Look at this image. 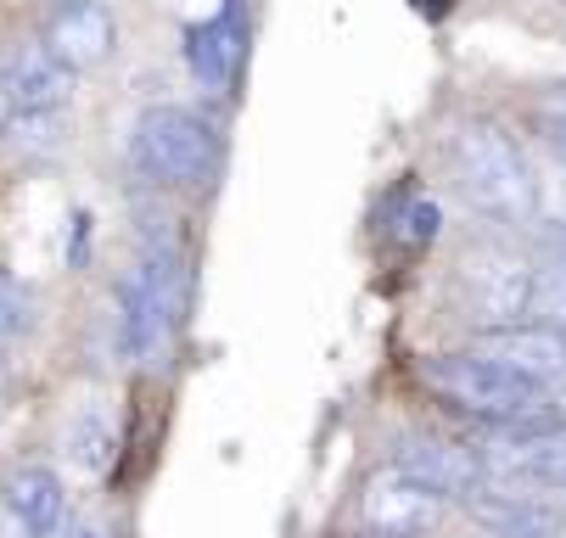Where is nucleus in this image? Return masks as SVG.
Here are the masks:
<instances>
[{
	"instance_id": "ddd939ff",
	"label": "nucleus",
	"mask_w": 566,
	"mask_h": 538,
	"mask_svg": "<svg viewBox=\"0 0 566 538\" xmlns=\"http://www.w3.org/2000/svg\"><path fill=\"white\" fill-rule=\"evenodd\" d=\"M476 354H494L505 359L511 370L544 381V388H555V381H566V331L560 326H544V320H516V326H494V331H476L471 337Z\"/></svg>"
},
{
	"instance_id": "20e7f679",
	"label": "nucleus",
	"mask_w": 566,
	"mask_h": 538,
	"mask_svg": "<svg viewBox=\"0 0 566 538\" xmlns=\"http://www.w3.org/2000/svg\"><path fill=\"white\" fill-rule=\"evenodd\" d=\"M135 169L175 191H208L224 175V135L191 107H146L135 124Z\"/></svg>"
},
{
	"instance_id": "7ed1b4c3",
	"label": "nucleus",
	"mask_w": 566,
	"mask_h": 538,
	"mask_svg": "<svg viewBox=\"0 0 566 538\" xmlns=\"http://www.w3.org/2000/svg\"><path fill=\"white\" fill-rule=\"evenodd\" d=\"M186 259L180 253H146L135 270H124L113 292V337L129 365H157L164 359L169 331L186 320Z\"/></svg>"
},
{
	"instance_id": "f8f14e48",
	"label": "nucleus",
	"mask_w": 566,
	"mask_h": 538,
	"mask_svg": "<svg viewBox=\"0 0 566 538\" xmlns=\"http://www.w3.org/2000/svg\"><path fill=\"white\" fill-rule=\"evenodd\" d=\"M73 96V73L45 45H12L0 56V102L12 113H62Z\"/></svg>"
},
{
	"instance_id": "4be33fe9",
	"label": "nucleus",
	"mask_w": 566,
	"mask_h": 538,
	"mask_svg": "<svg viewBox=\"0 0 566 538\" xmlns=\"http://www.w3.org/2000/svg\"><path fill=\"white\" fill-rule=\"evenodd\" d=\"M365 538H376V532H365Z\"/></svg>"
},
{
	"instance_id": "f03ea898",
	"label": "nucleus",
	"mask_w": 566,
	"mask_h": 538,
	"mask_svg": "<svg viewBox=\"0 0 566 538\" xmlns=\"http://www.w3.org/2000/svg\"><path fill=\"white\" fill-rule=\"evenodd\" d=\"M421 381L460 415L482 421V426H522V421H538V415H555L549 410V388L522 370H511L505 359L494 354H438L421 365Z\"/></svg>"
},
{
	"instance_id": "412c9836",
	"label": "nucleus",
	"mask_w": 566,
	"mask_h": 538,
	"mask_svg": "<svg viewBox=\"0 0 566 538\" xmlns=\"http://www.w3.org/2000/svg\"><path fill=\"white\" fill-rule=\"evenodd\" d=\"M45 7H67V0H45Z\"/></svg>"
},
{
	"instance_id": "f3484780",
	"label": "nucleus",
	"mask_w": 566,
	"mask_h": 538,
	"mask_svg": "<svg viewBox=\"0 0 566 538\" xmlns=\"http://www.w3.org/2000/svg\"><path fill=\"white\" fill-rule=\"evenodd\" d=\"M34 326V292L0 264V342H12V337H23Z\"/></svg>"
},
{
	"instance_id": "0eeeda50",
	"label": "nucleus",
	"mask_w": 566,
	"mask_h": 538,
	"mask_svg": "<svg viewBox=\"0 0 566 538\" xmlns=\"http://www.w3.org/2000/svg\"><path fill=\"white\" fill-rule=\"evenodd\" d=\"M460 505L489 538H560L566 527V510L549 505L538 488H516L494 477H482L471 494H460Z\"/></svg>"
},
{
	"instance_id": "dca6fc26",
	"label": "nucleus",
	"mask_w": 566,
	"mask_h": 538,
	"mask_svg": "<svg viewBox=\"0 0 566 538\" xmlns=\"http://www.w3.org/2000/svg\"><path fill=\"white\" fill-rule=\"evenodd\" d=\"M527 320H544V326H560L566 331V264H538Z\"/></svg>"
},
{
	"instance_id": "1a4fd4ad",
	"label": "nucleus",
	"mask_w": 566,
	"mask_h": 538,
	"mask_svg": "<svg viewBox=\"0 0 566 538\" xmlns=\"http://www.w3.org/2000/svg\"><path fill=\"white\" fill-rule=\"evenodd\" d=\"M387 466L398 477H410L443 499H460L482 483V460L471 443H454V437H432V432H410V437H398L392 443V460Z\"/></svg>"
},
{
	"instance_id": "6ab92c4d",
	"label": "nucleus",
	"mask_w": 566,
	"mask_h": 538,
	"mask_svg": "<svg viewBox=\"0 0 566 538\" xmlns=\"http://www.w3.org/2000/svg\"><path fill=\"white\" fill-rule=\"evenodd\" d=\"M438 202L432 197H410V202H403V213H398V242L403 247H427L432 236H438Z\"/></svg>"
},
{
	"instance_id": "423d86ee",
	"label": "nucleus",
	"mask_w": 566,
	"mask_h": 538,
	"mask_svg": "<svg viewBox=\"0 0 566 538\" xmlns=\"http://www.w3.org/2000/svg\"><path fill=\"white\" fill-rule=\"evenodd\" d=\"M482 477L516 483V488H566V421L538 415L522 426H494V437L476 449Z\"/></svg>"
},
{
	"instance_id": "a211bd4d",
	"label": "nucleus",
	"mask_w": 566,
	"mask_h": 538,
	"mask_svg": "<svg viewBox=\"0 0 566 538\" xmlns=\"http://www.w3.org/2000/svg\"><path fill=\"white\" fill-rule=\"evenodd\" d=\"M533 124H538V140L549 146V158L566 169V85H555V91L533 107Z\"/></svg>"
},
{
	"instance_id": "9d476101",
	"label": "nucleus",
	"mask_w": 566,
	"mask_h": 538,
	"mask_svg": "<svg viewBox=\"0 0 566 538\" xmlns=\"http://www.w3.org/2000/svg\"><path fill=\"white\" fill-rule=\"evenodd\" d=\"M241 62H248V12H241V0H224L213 18H202L186 34V67L202 91L230 96L241 80Z\"/></svg>"
},
{
	"instance_id": "39448f33",
	"label": "nucleus",
	"mask_w": 566,
	"mask_h": 538,
	"mask_svg": "<svg viewBox=\"0 0 566 538\" xmlns=\"http://www.w3.org/2000/svg\"><path fill=\"white\" fill-rule=\"evenodd\" d=\"M533 275L538 264L482 242L454 264V309L471 331H494V326H516L533 309Z\"/></svg>"
},
{
	"instance_id": "4468645a",
	"label": "nucleus",
	"mask_w": 566,
	"mask_h": 538,
	"mask_svg": "<svg viewBox=\"0 0 566 538\" xmlns=\"http://www.w3.org/2000/svg\"><path fill=\"white\" fill-rule=\"evenodd\" d=\"M0 499H7L40 538H56L62 510H67V488H62V477L51 466H18L7 477V488H0Z\"/></svg>"
},
{
	"instance_id": "aec40b11",
	"label": "nucleus",
	"mask_w": 566,
	"mask_h": 538,
	"mask_svg": "<svg viewBox=\"0 0 566 538\" xmlns=\"http://www.w3.org/2000/svg\"><path fill=\"white\" fill-rule=\"evenodd\" d=\"M0 538H40V532H34V527H29V521H23V516L7 505V499H0Z\"/></svg>"
},
{
	"instance_id": "9b49d317",
	"label": "nucleus",
	"mask_w": 566,
	"mask_h": 538,
	"mask_svg": "<svg viewBox=\"0 0 566 538\" xmlns=\"http://www.w3.org/2000/svg\"><path fill=\"white\" fill-rule=\"evenodd\" d=\"M40 45L67 67V73H91L118 51V23L102 0H67V7H51Z\"/></svg>"
},
{
	"instance_id": "6e6552de",
	"label": "nucleus",
	"mask_w": 566,
	"mask_h": 538,
	"mask_svg": "<svg viewBox=\"0 0 566 538\" xmlns=\"http://www.w3.org/2000/svg\"><path fill=\"white\" fill-rule=\"evenodd\" d=\"M443 505H449L443 494H432V488H421L410 477H398L392 466L381 477H370L365 494H359V516H365V527L376 538H427V532H438Z\"/></svg>"
},
{
	"instance_id": "f257e3e1",
	"label": "nucleus",
	"mask_w": 566,
	"mask_h": 538,
	"mask_svg": "<svg viewBox=\"0 0 566 538\" xmlns=\"http://www.w3.org/2000/svg\"><path fill=\"white\" fill-rule=\"evenodd\" d=\"M449 169L460 197L494 224H533L538 219V180L516 135L494 118H460L449 129Z\"/></svg>"
},
{
	"instance_id": "2eb2a0df",
	"label": "nucleus",
	"mask_w": 566,
	"mask_h": 538,
	"mask_svg": "<svg viewBox=\"0 0 566 538\" xmlns=\"http://www.w3.org/2000/svg\"><path fill=\"white\" fill-rule=\"evenodd\" d=\"M62 443H67V454H73V466H85V472H107V460H113V426H107L96 410L73 415Z\"/></svg>"
}]
</instances>
